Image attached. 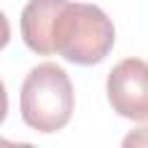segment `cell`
<instances>
[{
    "label": "cell",
    "instance_id": "7",
    "mask_svg": "<svg viewBox=\"0 0 148 148\" xmlns=\"http://www.w3.org/2000/svg\"><path fill=\"white\" fill-rule=\"evenodd\" d=\"M7 109H9V99H7L5 83H2V79H0V123L7 118Z\"/></svg>",
    "mask_w": 148,
    "mask_h": 148
},
{
    "label": "cell",
    "instance_id": "8",
    "mask_svg": "<svg viewBox=\"0 0 148 148\" xmlns=\"http://www.w3.org/2000/svg\"><path fill=\"white\" fill-rule=\"evenodd\" d=\"M0 148H37V146H32V143H25V141L16 143V141H9V139L0 136Z\"/></svg>",
    "mask_w": 148,
    "mask_h": 148
},
{
    "label": "cell",
    "instance_id": "4",
    "mask_svg": "<svg viewBox=\"0 0 148 148\" xmlns=\"http://www.w3.org/2000/svg\"><path fill=\"white\" fill-rule=\"evenodd\" d=\"M67 0H28L21 12V37L37 56H51L53 18Z\"/></svg>",
    "mask_w": 148,
    "mask_h": 148
},
{
    "label": "cell",
    "instance_id": "5",
    "mask_svg": "<svg viewBox=\"0 0 148 148\" xmlns=\"http://www.w3.org/2000/svg\"><path fill=\"white\" fill-rule=\"evenodd\" d=\"M120 148H148V125H139L123 136Z\"/></svg>",
    "mask_w": 148,
    "mask_h": 148
},
{
    "label": "cell",
    "instance_id": "2",
    "mask_svg": "<svg viewBox=\"0 0 148 148\" xmlns=\"http://www.w3.org/2000/svg\"><path fill=\"white\" fill-rule=\"evenodd\" d=\"M74 113V88L67 72L56 62L32 67L21 86V118L42 134L62 130Z\"/></svg>",
    "mask_w": 148,
    "mask_h": 148
},
{
    "label": "cell",
    "instance_id": "6",
    "mask_svg": "<svg viewBox=\"0 0 148 148\" xmlns=\"http://www.w3.org/2000/svg\"><path fill=\"white\" fill-rule=\"evenodd\" d=\"M12 39V28H9V18L5 16V12H0V51L9 44Z\"/></svg>",
    "mask_w": 148,
    "mask_h": 148
},
{
    "label": "cell",
    "instance_id": "1",
    "mask_svg": "<svg viewBox=\"0 0 148 148\" xmlns=\"http://www.w3.org/2000/svg\"><path fill=\"white\" fill-rule=\"evenodd\" d=\"M116 42V28L104 9L88 2L67 0L53 18L51 53L62 56L74 65L102 62Z\"/></svg>",
    "mask_w": 148,
    "mask_h": 148
},
{
    "label": "cell",
    "instance_id": "3",
    "mask_svg": "<svg viewBox=\"0 0 148 148\" xmlns=\"http://www.w3.org/2000/svg\"><path fill=\"white\" fill-rule=\"evenodd\" d=\"M106 99L127 120H148V62L125 58L106 76Z\"/></svg>",
    "mask_w": 148,
    "mask_h": 148
}]
</instances>
